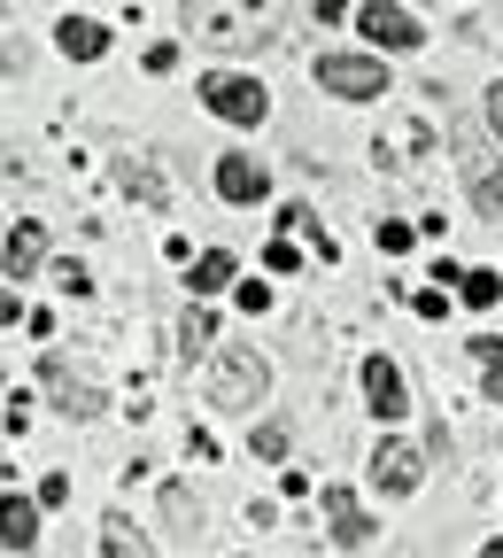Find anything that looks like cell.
Masks as SVG:
<instances>
[{
	"instance_id": "22",
	"label": "cell",
	"mask_w": 503,
	"mask_h": 558,
	"mask_svg": "<svg viewBox=\"0 0 503 558\" xmlns=\"http://www.w3.org/2000/svg\"><path fill=\"white\" fill-rule=\"evenodd\" d=\"M179 341H186V357H194V349L209 341V318H201V311H186V326H179Z\"/></svg>"
},
{
	"instance_id": "21",
	"label": "cell",
	"mask_w": 503,
	"mask_h": 558,
	"mask_svg": "<svg viewBox=\"0 0 503 558\" xmlns=\"http://www.w3.org/2000/svg\"><path fill=\"white\" fill-rule=\"evenodd\" d=\"M101 543H109V550H124V558L139 550V535H132V520H124V512H109V527H101Z\"/></svg>"
},
{
	"instance_id": "23",
	"label": "cell",
	"mask_w": 503,
	"mask_h": 558,
	"mask_svg": "<svg viewBox=\"0 0 503 558\" xmlns=\"http://www.w3.org/2000/svg\"><path fill=\"white\" fill-rule=\"evenodd\" d=\"M16 318H24V303H16L9 288H0V326H16Z\"/></svg>"
},
{
	"instance_id": "20",
	"label": "cell",
	"mask_w": 503,
	"mask_h": 558,
	"mask_svg": "<svg viewBox=\"0 0 503 558\" xmlns=\"http://www.w3.org/2000/svg\"><path fill=\"white\" fill-rule=\"evenodd\" d=\"M256 458H286V418H263L256 427Z\"/></svg>"
},
{
	"instance_id": "19",
	"label": "cell",
	"mask_w": 503,
	"mask_h": 558,
	"mask_svg": "<svg viewBox=\"0 0 503 558\" xmlns=\"http://www.w3.org/2000/svg\"><path fill=\"white\" fill-rule=\"evenodd\" d=\"M495 295H503V279H495V271H465V303H473V311H488Z\"/></svg>"
},
{
	"instance_id": "16",
	"label": "cell",
	"mask_w": 503,
	"mask_h": 558,
	"mask_svg": "<svg viewBox=\"0 0 503 558\" xmlns=\"http://www.w3.org/2000/svg\"><path fill=\"white\" fill-rule=\"evenodd\" d=\"M116 179H124V194H139V202H156V209L171 202L163 171H156V163H139V156H124V163H116Z\"/></svg>"
},
{
	"instance_id": "24",
	"label": "cell",
	"mask_w": 503,
	"mask_h": 558,
	"mask_svg": "<svg viewBox=\"0 0 503 558\" xmlns=\"http://www.w3.org/2000/svg\"><path fill=\"white\" fill-rule=\"evenodd\" d=\"M488 124H495V140H503V86L488 94Z\"/></svg>"
},
{
	"instance_id": "1",
	"label": "cell",
	"mask_w": 503,
	"mask_h": 558,
	"mask_svg": "<svg viewBox=\"0 0 503 558\" xmlns=\"http://www.w3.org/2000/svg\"><path fill=\"white\" fill-rule=\"evenodd\" d=\"M179 16L201 47H225V54H256L279 39V0H186Z\"/></svg>"
},
{
	"instance_id": "26",
	"label": "cell",
	"mask_w": 503,
	"mask_h": 558,
	"mask_svg": "<svg viewBox=\"0 0 503 558\" xmlns=\"http://www.w3.org/2000/svg\"><path fill=\"white\" fill-rule=\"evenodd\" d=\"M480 558H503V543H488V550H480Z\"/></svg>"
},
{
	"instance_id": "9",
	"label": "cell",
	"mask_w": 503,
	"mask_h": 558,
	"mask_svg": "<svg viewBox=\"0 0 503 558\" xmlns=\"http://www.w3.org/2000/svg\"><path fill=\"white\" fill-rule=\"evenodd\" d=\"M318 505H326V520H333V543H341V550H365V543H372V520H365V505H356V488H326Z\"/></svg>"
},
{
	"instance_id": "13",
	"label": "cell",
	"mask_w": 503,
	"mask_h": 558,
	"mask_svg": "<svg viewBox=\"0 0 503 558\" xmlns=\"http://www.w3.org/2000/svg\"><path fill=\"white\" fill-rule=\"evenodd\" d=\"M0 256H9V279H32V271L47 264V226H39V218H24V226L9 233V248H0Z\"/></svg>"
},
{
	"instance_id": "8",
	"label": "cell",
	"mask_w": 503,
	"mask_h": 558,
	"mask_svg": "<svg viewBox=\"0 0 503 558\" xmlns=\"http://www.w3.org/2000/svg\"><path fill=\"white\" fill-rule=\"evenodd\" d=\"M457 156H465V179H473L480 218H503V179H495V156L480 148V132H457Z\"/></svg>"
},
{
	"instance_id": "2",
	"label": "cell",
	"mask_w": 503,
	"mask_h": 558,
	"mask_svg": "<svg viewBox=\"0 0 503 558\" xmlns=\"http://www.w3.org/2000/svg\"><path fill=\"white\" fill-rule=\"evenodd\" d=\"M263 388H271V365L256 357V349L225 341V349H218V373H209V403H218V411H256Z\"/></svg>"
},
{
	"instance_id": "12",
	"label": "cell",
	"mask_w": 503,
	"mask_h": 558,
	"mask_svg": "<svg viewBox=\"0 0 503 558\" xmlns=\"http://www.w3.org/2000/svg\"><path fill=\"white\" fill-rule=\"evenodd\" d=\"M365 396H372V411H380V418H403V411H410L403 365H388V357H365Z\"/></svg>"
},
{
	"instance_id": "15",
	"label": "cell",
	"mask_w": 503,
	"mask_h": 558,
	"mask_svg": "<svg viewBox=\"0 0 503 558\" xmlns=\"http://www.w3.org/2000/svg\"><path fill=\"white\" fill-rule=\"evenodd\" d=\"M54 39H62V54H78V62H94V54H109V32H101L94 16H70V24H62Z\"/></svg>"
},
{
	"instance_id": "18",
	"label": "cell",
	"mask_w": 503,
	"mask_h": 558,
	"mask_svg": "<svg viewBox=\"0 0 503 558\" xmlns=\"http://www.w3.org/2000/svg\"><path fill=\"white\" fill-rule=\"evenodd\" d=\"M163 520H171L179 535H194V527H201V505L186 497V488H163Z\"/></svg>"
},
{
	"instance_id": "10",
	"label": "cell",
	"mask_w": 503,
	"mask_h": 558,
	"mask_svg": "<svg viewBox=\"0 0 503 558\" xmlns=\"http://www.w3.org/2000/svg\"><path fill=\"white\" fill-rule=\"evenodd\" d=\"M418 473H426V458H418L410 442H380V450H372V481L388 488V497H410Z\"/></svg>"
},
{
	"instance_id": "6",
	"label": "cell",
	"mask_w": 503,
	"mask_h": 558,
	"mask_svg": "<svg viewBox=\"0 0 503 558\" xmlns=\"http://www.w3.org/2000/svg\"><path fill=\"white\" fill-rule=\"evenodd\" d=\"M356 32L372 39V54H410L426 32H418V16L410 9H395V0H365V9H356Z\"/></svg>"
},
{
	"instance_id": "25",
	"label": "cell",
	"mask_w": 503,
	"mask_h": 558,
	"mask_svg": "<svg viewBox=\"0 0 503 558\" xmlns=\"http://www.w3.org/2000/svg\"><path fill=\"white\" fill-rule=\"evenodd\" d=\"M488 403H503V365H495V373H488Z\"/></svg>"
},
{
	"instance_id": "3",
	"label": "cell",
	"mask_w": 503,
	"mask_h": 558,
	"mask_svg": "<svg viewBox=\"0 0 503 558\" xmlns=\"http://www.w3.org/2000/svg\"><path fill=\"white\" fill-rule=\"evenodd\" d=\"M194 94H201L209 117H225V124H263V117H271V94H263L256 78H241V70H209Z\"/></svg>"
},
{
	"instance_id": "4",
	"label": "cell",
	"mask_w": 503,
	"mask_h": 558,
	"mask_svg": "<svg viewBox=\"0 0 503 558\" xmlns=\"http://www.w3.org/2000/svg\"><path fill=\"white\" fill-rule=\"evenodd\" d=\"M318 86L341 101H380L388 94V62L380 54H318Z\"/></svg>"
},
{
	"instance_id": "5",
	"label": "cell",
	"mask_w": 503,
	"mask_h": 558,
	"mask_svg": "<svg viewBox=\"0 0 503 558\" xmlns=\"http://www.w3.org/2000/svg\"><path fill=\"white\" fill-rule=\"evenodd\" d=\"M39 380H47V396H54V411H70V418H94L109 396H101V380L86 373V365H70V357H39Z\"/></svg>"
},
{
	"instance_id": "14",
	"label": "cell",
	"mask_w": 503,
	"mask_h": 558,
	"mask_svg": "<svg viewBox=\"0 0 503 558\" xmlns=\"http://www.w3.org/2000/svg\"><path fill=\"white\" fill-rule=\"evenodd\" d=\"M0 543H9V550H32V543H39V512H32V497H0Z\"/></svg>"
},
{
	"instance_id": "17",
	"label": "cell",
	"mask_w": 503,
	"mask_h": 558,
	"mask_svg": "<svg viewBox=\"0 0 503 558\" xmlns=\"http://www.w3.org/2000/svg\"><path fill=\"white\" fill-rule=\"evenodd\" d=\"M225 279H233V256H225V248H209V256H194V279H186V288H194V295H218Z\"/></svg>"
},
{
	"instance_id": "7",
	"label": "cell",
	"mask_w": 503,
	"mask_h": 558,
	"mask_svg": "<svg viewBox=\"0 0 503 558\" xmlns=\"http://www.w3.org/2000/svg\"><path fill=\"white\" fill-rule=\"evenodd\" d=\"M372 156H380L388 171H418V156H434V124H426V117L388 124V140H372Z\"/></svg>"
},
{
	"instance_id": "11",
	"label": "cell",
	"mask_w": 503,
	"mask_h": 558,
	"mask_svg": "<svg viewBox=\"0 0 503 558\" xmlns=\"http://www.w3.org/2000/svg\"><path fill=\"white\" fill-rule=\"evenodd\" d=\"M218 194L225 202H263L271 194V171L256 156H218Z\"/></svg>"
}]
</instances>
